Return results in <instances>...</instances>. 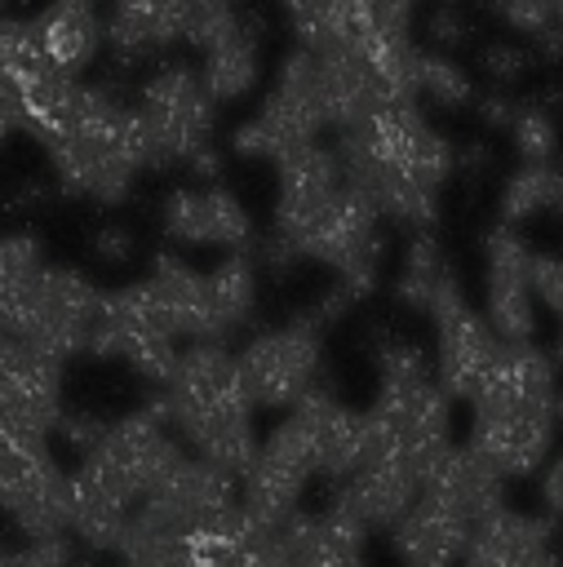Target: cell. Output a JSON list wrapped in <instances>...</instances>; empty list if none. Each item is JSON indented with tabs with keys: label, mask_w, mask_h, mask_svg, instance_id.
<instances>
[{
	"label": "cell",
	"mask_w": 563,
	"mask_h": 567,
	"mask_svg": "<svg viewBox=\"0 0 563 567\" xmlns=\"http://www.w3.org/2000/svg\"><path fill=\"white\" fill-rule=\"evenodd\" d=\"M341 177L359 186L381 217L430 230L439 190L457 164L452 142L430 128L417 97H381L368 115L337 133L332 146Z\"/></svg>",
	"instance_id": "6da1fadb"
},
{
	"label": "cell",
	"mask_w": 563,
	"mask_h": 567,
	"mask_svg": "<svg viewBox=\"0 0 563 567\" xmlns=\"http://www.w3.org/2000/svg\"><path fill=\"white\" fill-rule=\"evenodd\" d=\"M554 363L532 341H501L479 385L465 447L501 478L532 474L554 443Z\"/></svg>",
	"instance_id": "7a4b0ae2"
},
{
	"label": "cell",
	"mask_w": 563,
	"mask_h": 567,
	"mask_svg": "<svg viewBox=\"0 0 563 567\" xmlns=\"http://www.w3.org/2000/svg\"><path fill=\"white\" fill-rule=\"evenodd\" d=\"M155 403L164 408L173 434L195 461H208L235 478L244 474V465L257 452V430L253 403L239 381V363L226 350V341H191L177 354Z\"/></svg>",
	"instance_id": "3957f363"
},
{
	"label": "cell",
	"mask_w": 563,
	"mask_h": 567,
	"mask_svg": "<svg viewBox=\"0 0 563 567\" xmlns=\"http://www.w3.org/2000/svg\"><path fill=\"white\" fill-rule=\"evenodd\" d=\"M49 164L66 195L98 199V204H120L133 190L137 173L155 168L137 106L120 102L98 84L89 89L80 124L58 146H49Z\"/></svg>",
	"instance_id": "277c9868"
},
{
	"label": "cell",
	"mask_w": 563,
	"mask_h": 567,
	"mask_svg": "<svg viewBox=\"0 0 563 567\" xmlns=\"http://www.w3.org/2000/svg\"><path fill=\"white\" fill-rule=\"evenodd\" d=\"M293 257H310V261H319L337 275L332 310L364 297L377 284V270H381V213H377V204L341 177L332 199L288 244V261Z\"/></svg>",
	"instance_id": "5b68a950"
},
{
	"label": "cell",
	"mask_w": 563,
	"mask_h": 567,
	"mask_svg": "<svg viewBox=\"0 0 563 567\" xmlns=\"http://www.w3.org/2000/svg\"><path fill=\"white\" fill-rule=\"evenodd\" d=\"M98 301H102V288L84 270L40 266L35 279L22 288V297H18V306L4 323V337L66 363L71 354H80L89 346Z\"/></svg>",
	"instance_id": "8992f818"
},
{
	"label": "cell",
	"mask_w": 563,
	"mask_h": 567,
	"mask_svg": "<svg viewBox=\"0 0 563 567\" xmlns=\"http://www.w3.org/2000/svg\"><path fill=\"white\" fill-rule=\"evenodd\" d=\"M84 350L98 354V359L124 363L133 377H142L151 385H164L177 354H182L177 332L168 328V319H164L155 292L146 288V279H133V284H120V288L102 292Z\"/></svg>",
	"instance_id": "52a82bcc"
},
{
	"label": "cell",
	"mask_w": 563,
	"mask_h": 567,
	"mask_svg": "<svg viewBox=\"0 0 563 567\" xmlns=\"http://www.w3.org/2000/svg\"><path fill=\"white\" fill-rule=\"evenodd\" d=\"M328 128L324 106H319V84H315V58L310 49H293L279 62V75L270 84V93L262 97V106L235 128L231 146L244 159H284L310 142H319V133Z\"/></svg>",
	"instance_id": "ba28073f"
},
{
	"label": "cell",
	"mask_w": 563,
	"mask_h": 567,
	"mask_svg": "<svg viewBox=\"0 0 563 567\" xmlns=\"http://www.w3.org/2000/svg\"><path fill=\"white\" fill-rule=\"evenodd\" d=\"M0 514L22 540L66 536V470L44 434L0 430Z\"/></svg>",
	"instance_id": "9c48e42d"
},
{
	"label": "cell",
	"mask_w": 563,
	"mask_h": 567,
	"mask_svg": "<svg viewBox=\"0 0 563 567\" xmlns=\"http://www.w3.org/2000/svg\"><path fill=\"white\" fill-rule=\"evenodd\" d=\"M133 106H137V120L146 128L151 164L155 168H164V164H191L199 151H208L217 102L204 93L195 66L168 62V66L151 71Z\"/></svg>",
	"instance_id": "30bf717a"
},
{
	"label": "cell",
	"mask_w": 563,
	"mask_h": 567,
	"mask_svg": "<svg viewBox=\"0 0 563 567\" xmlns=\"http://www.w3.org/2000/svg\"><path fill=\"white\" fill-rule=\"evenodd\" d=\"M319 354H324V341H319V323L315 319H293L284 328H270V332L253 337L235 354L248 403L253 408H270V412L293 408L301 394L315 390Z\"/></svg>",
	"instance_id": "8fae6325"
},
{
	"label": "cell",
	"mask_w": 563,
	"mask_h": 567,
	"mask_svg": "<svg viewBox=\"0 0 563 567\" xmlns=\"http://www.w3.org/2000/svg\"><path fill=\"white\" fill-rule=\"evenodd\" d=\"M89 461H98L137 505L173 474V465L186 456L182 439L173 434L168 416L160 403H146V408H133L124 412L120 421L102 425V439L84 452ZM80 461V456H75Z\"/></svg>",
	"instance_id": "7c38bea8"
},
{
	"label": "cell",
	"mask_w": 563,
	"mask_h": 567,
	"mask_svg": "<svg viewBox=\"0 0 563 567\" xmlns=\"http://www.w3.org/2000/svg\"><path fill=\"white\" fill-rule=\"evenodd\" d=\"M315 478V461L310 447L301 439V430L293 425V416H284L253 452V461L244 465L239 483V514L257 527H279L288 514H297L306 483Z\"/></svg>",
	"instance_id": "4fadbf2b"
},
{
	"label": "cell",
	"mask_w": 563,
	"mask_h": 567,
	"mask_svg": "<svg viewBox=\"0 0 563 567\" xmlns=\"http://www.w3.org/2000/svg\"><path fill=\"white\" fill-rule=\"evenodd\" d=\"M434 332H439V359H434V381L448 399H474L492 359H497V332L488 319L465 301L461 284H448L439 301L430 306Z\"/></svg>",
	"instance_id": "5bb4252c"
},
{
	"label": "cell",
	"mask_w": 563,
	"mask_h": 567,
	"mask_svg": "<svg viewBox=\"0 0 563 567\" xmlns=\"http://www.w3.org/2000/svg\"><path fill=\"white\" fill-rule=\"evenodd\" d=\"M483 266H488V328L497 341H532L536 332V301H532V248L514 226H492L483 239Z\"/></svg>",
	"instance_id": "9a60e30c"
},
{
	"label": "cell",
	"mask_w": 563,
	"mask_h": 567,
	"mask_svg": "<svg viewBox=\"0 0 563 567\" xmlns=\"http://www.w3.org/2000/svg\"><path fill=\"white\" fill-rule=\"evenodd\" d=\"M341 186V164L332 155V146L310 142L293 155L279 159V182H275V239L270 252L288 261V244L306 230V221L332 199V190Z\"/></svg>",
	"instance_id": "2e32d148"
},
{
	"label": "cell",
	"mask_w": 563,
	"mask_h": 567,
	"mask_svg": "<svg viewBox=\"0 0 563 567\" xmlns=\"http://www.w3.org/2000/svg\"><path fill=\"white\" fill-rule=\"evenodd\" d=\"M164 235L182 244H208L222 252H248L253 217L226 186H177L160 208Z\"/></svg>",
	"instance_id": "e0dca14e"
},
{
	"label": "cell",
	"mask_w": 563,
	"mask_h": 567,
	"mask_svg": "<svg viewBox=\"0 0 563 567\" xmlns=\"http://www.w3.org/2000/svg\"><path fill=\"white\" fill-rule=\"evenodd\" d=\"M191 0H111L102 18V44L120 62L155 58L186 40Z\"/></svg>",
	"instance_id": "ac0fdd59"
},
{
	"label": "cell",
	"mask_w": 563,
	"mask_h": 567,
	"mask_svg": "<svg viewBox=\"0 0 563 567\" xmlns=\"http://www.w3.org/2000/svg\"><path fill=\"white\" fill-rule=\"evenodd\" d=\"M461 567H559L550 523L501 505L470 527Z\"/></svg>",
	"instance_id": "d6986e66"
},
{
	"label": "cell",
	"mask_w": 563,
	"mask_h": 567,
	"mask_svg": "<svg viewBox=\"0 0 563 567\" xmlns=\"http://www.w3.org/2000/svg\"><path fill=\"white\" fill-rule=\"evenodd\" d=\"M403 567H457L470 540V523L443 501L417 492V501L390 527Z\"/></svg>",
	"instance_id": "ffe728a7"
},
{
	"label": "cell",
	"mask_w": 563,
	"mask_h": 567,
	"mask_svg": "<svg viewBox=\"0 0 563 567\" xmlns=\"http://www.w3.org/2000/svg\"><path fill=\"white\" fill-rule=\"evenodd\" d=\"M31 27L49 71L66 80H80V71H89L102 53V13L89 0H49Z\"/></svg>",
	"instance_id": "44dd1931"
},
{
	"label": "cell",
	"mask_w": 563,
	"mask_h": 567,
	"mask_svg": "<svg viewBox=\"0 0 563 567\" xmlns=\"http://www.w3.org/2000/svg\"><path fill=\"white\" fill-rule=\"evenodd\" d=\"M426 496L443 501L448 509H457L470 527L479 518H488L492 509H501V474L492 465H483L470 447L448 443L426 470H421V487Z\"/></svg>",
	"instance_id": "7402d4cb"
},
{
	"label": "cell",
	"mask_w": 563,
	"mask_h": 567,
	"mask_svg": "<svg viewBox=\"0 0 563 567\" xmlns=\"http://www.w3.org/2000/svg\"><path fill=\"white\" fill-rule=\"evenodd\" d=\"M89 89L93 84H80V80H66L58 71H44L40 80L22 84L13 97H18V128L31 133L44 151L58 146L84 115V102H89Z\"/></svg>",
	"instance_id": "603a6c76"
},
{
	"label": "cell",
	"mask_w": 563,
	"mask_h": 567,
	"mask_svg": "<svg viewBox=\"0 0 563 567\" xmlns=\"http://www.w3.org/2000/svg\"><path fill=\"white\" fill-rule=\"evenodd\" d=\"M146 288L155 292L168 328L177 332V341H208V306H204V275L191 270L182 257L173 252H155V266L142 275Z\"/></svg>",
	"instance_id": "cb8c5ba5"
},
{
	"label": "cell",
	"mask_w": 563,
	"mask_h": 567,
	"mask_svg": "<svg viewBox=\"0 0 563 567\" xmlns=\"http://www.w3.org/2000/svg\"><path fill=\"white\" fill-rule=\"evenodd\" d=\"M257 301V266L248 252H226L213 270H204V306H208V341H226Z\"/></svg>",
	"instance_id": "d4e9b609"
},
{
	"label": "cell",
	"mask_w": 563,
	"mask_h": 567,
	"mask_svg": "<svg viewBox=\"0 0 563 567\" xmlns=\"http://www.w3.org/2000/svg\"><path fill=\"white\" fill-rule=\"evenodd\" d=\"M257 71H262V53H257V35H248V27L239 22L226 40H217L213 49L199 53V84L213 102H239L257 89Z\"/></svg>",
	"instance_id": "484cf974"
},
{
	"label": "cell",
	"mask_w": 563,
	"mask_h": 567,
	"mask_svg": "<svg viewBox=\"0 0 563 567\" xmlns=\"http://www.w3.org/2000/svg\"><path fill=\"white\" fill-rule=\"evenodd\" d=\"M448 284H457V275L448 270L443 248L434 244L430 230H417L412 244H408V252H403V266H399V279H395V297H399L403 306L430 315V306L439 301V292H443Z\"/></svg>",
	"instance_id": "4316f807"
},
{
	"label": "cell",
	"mask_w": 563,
	"mask_h": 567,
	"mask_svg": "<svg viewBox=\"0 0 563 567\" xmlns=\"http://www.w3.org/2000/svg\"><path fill=\"white\" fill-rule=\"evenodd\" d=\"M545 208L563 213V168L559 164H519L501 186V226L532 221Z\"/></svg>",
	"instance_id": "83f0119b"
},
{
	"label": "cell",
	"mask_w": 563,
	"mask_h": 567,
	"mask_svg": "<svg viewBox=\"0 0 563 567\" xmlns=\"http://www.w3.org/2000/svg\"><path fill=\"white\" fill-rule=\"evenodd\" d=\"M408 89H412V97H426V102H439V106H465L470 93H474L470 75L448 53H434V49H412Z\"/></svg>",
	"instance_id": "f1b7e54d"
},
{
	"label": "cell",
	"mask_w": 563,
	"mask_h": 567,
	"mask_svg": "<svg viewBox=\"0 0 563 567\" xmlns=\"http://www.w3.org/2000/svg\"><path fill=\"white\" fill-rule=\"evenodd\" d=\"M44 71H49V62L40 53L31 18H13V13L0 9V84L18 93L22 84L40 80Z\"/></svg>",
	"instance_id": "f546056e"
},
{
	"label": "cell",
	"mask_w": 563,
	"mask_h": 567,
	"mask_svg": "<svg viewBox=\"0 0 563 567\" xmlns=\"http://www.w3.org/2000/svg\"><path fill=\"white\" fill-rule=\"evenodd\" d=\"M40 266H44V248L35 235H0V332Z\"/></svg>",
	"instance_id": "4dcf8cb0"
},
{
	"label": "cell",
	"mask_w": 563,
	"mask_h": 567,
	"mask_svg": "<svg viewBox=\"0 0 563 567\" xmlns=\"http://www.w3.org/2000/svg\"><path fill=\"white\" fill-rule=\"evenodd\" d=\"M505 128H510V142L523 164H550L559 155V128L541 106H514Z\"/></svg>",
	"instance_id": "1f68e13d"
},
{
	"label": "cell",
	"mask_w": 563,
	"mask_h": 567,
	"mask_svg": "<svg viewBox=\"0 0 563 567\" xmlns=\"http://www.w3.org/2000/svg\"><path fill=\"white\" fill-rule=\"evenodd\" d=\"M501 18L532 35V40H545L550 35V22H554V0H501Z\"/></svg>",
	"instance_id": "d6a6232c"
},
{
	"label": "cell",
	"mask_w": 563,
	"mask_h": 567,
	"mask_svg": "<svg viewBox=\"0 0 563 567\" xmlns=\"http://www.w3.org/2000/svg\"><path fill=\"white\" fill-rule=\"evenodd\" d=\"M532 297L545 301L559 319H563V257H550V252H532Z\"/></svg>",
	"instance_id": "836d02e7"
},
{
	"label": "cell",
	"mask_w": 563,
	"mask_h": 567,
	"mask_svg": "<svg viewBox=\"0 0 563 567\" xmlns=\"http://www.w3.org/2000/svg\"><path fill=\"white\" fill-rule=\"evenodd\" d=\"M133 252H137V244H133L129 226H102L93 235V257L106 266H124V261H133Z\"/></svg>",
	"instance_id": "e575fe53"
},
{
	"label": "cell",
	"mask_w": 563,
	"mask_h": 567,
	"mask_svg": "<svg viewBox=\"0 0 563 567\" xmlns=\"http://www.w3.org/2000/svg\"><path fill=\"white\" fill-rule=\"evenodd\" d=\"M483 66H488V75H492L497 84H510V80H519V75L528 71V53L501 44V49H488V53H483Z\"/></svg>",
	"instance_id": "d590c367"
},
{
	"label": "cell",
	"mask_w": 563,
	"mask_h": 567,
	"mask_svg": "<svg viewBox=\"0 0 563 567\" xmlns=\"http://www.w3.org/2000/svg\"><path fill=\"white\" fill-rule=\"evenodd\" d=\"M541 501H545L550 514H563V452L550 461V470L541 478Z\"/></svg>",
	"instance_id": "8d00e7d4"
},
{
	"label": "cell",
	"mask_w": 563,
	"mask_h": 567,
	"mask_svg": "<svg viewBox=\"0 0 563 567\" xmlns=\"http://www.w3.org/2000/svg\"><path fill=\"white\" fill-rule=\"evenodd\" d=\"M13 133H18V97H13V89L0 84V146H4Z\"/></svg>",
	"instance_id": "74e56055"
},
{
	"label": "cell",
	"mask_w": 563,
	"mask_h": 567,
	"mask_svg": "<svg viewBox=\"0 0 563 567\" xmlns=\"http://www.w3.org/2000/svg\"><path fill=\"white\" fill-rule=\"evenodd\" d=\"M541 44L554 49V53H563V0H554V22H550V35Z\"/></svg>",
	"instance_id": "f35d334b"
},
{
	"label": "cell",
	"mask_w": 563,
	"mask_h": 567,
	"mask_svg": "<svg viewBox=\"0 0 563 567\" xmlns=\"http://www.w3.org/2000/svg\"><path fill=\"white\" fill-rule=\"evenodd\" d=\"M554 425H563V394H554Z\"/></svg>",
	"instance_id": "ab89813d"
},
{
	"label": "cell",
	"mask_w": 563,
	"mask_h": 567,
	"mask_svg": "<svg viewBox=\"0 0 563 567\" xmlns=\"http://www.w3.org/2000/svg\"><path fill=\"white\" fill-rule=\"evenodd\" d=\"M9 567H27V563H22V558H18V554H9Z\"/></svg>",
	"instance_id": "60d3db41"
},
{
	"label": "cell",
	"mask_w": 563,
	"mask_h": 567,
	"mask_svg": "<svg viewBox=\"0 0 563 567\" xmlns=\"http://www.w3.org/2000/svg\"><path fill=\"white\" fill-rule=\"evenodd\" d=\"M563 323V319H559ZM559 359H563V328H559Z\"/></svg>",
	"instance_id": "b9f144b4"
},
{
	"label": "cell",
	"mask_w": 563,
	"mask_h": 567,
	"mask_svg": "<svg viewBox=\"0 0 563 567\" xmlns=\"http://www.w3.org/2000/svg\"><path fill=\"white\" fill-rule=\"evenodd\" d=\"M213 4H235V0H213Z\"/></svg>",
	"instance_id": "7bdbcfd3"
},
{
	"label": "cell",
	"mask_w": 563,
	"mask_h": 567,
	"mask_svg": "<svg viewBox=\"0 0 563 567\" xmlns=\"http://www.w3.org/2000/svg\"><path fill=\"white\" fill-rule=\"evenodd\" d=\"M89 4H98V0H89Z\"/></svg>",
	"instance_id": "ee69618b"
}]
</instances>
